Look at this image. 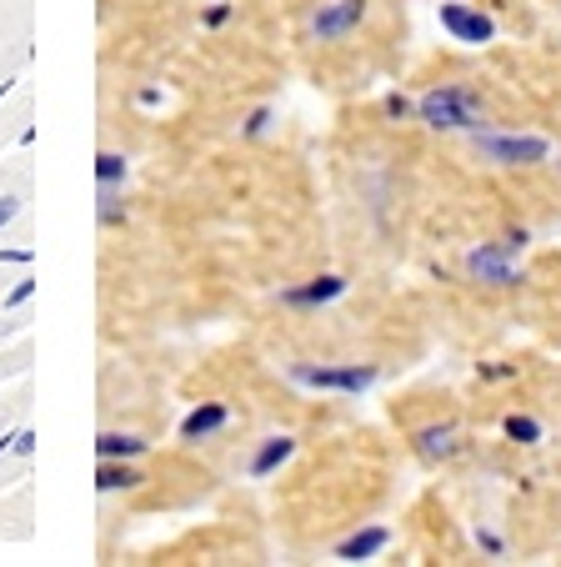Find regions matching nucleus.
<instances>
[{
	"label": "nucleus",
	"instance_id": "nucleus-1",
	"mask_svg": "<svg viewBox=\"0 0 561 567\" xmlns=\"http://www.w3.org/2000/svg\"><path fill=\"white\" fill-rule=\"evenodd\" d=\"M416 116H422L432 131H477L481 101H477V91H466V86H441V91H426V96L416 101Z\"/></svg>",
	"mask_w": 561,
	"mask_h": 567
},
{
	"label": "nucleus",
	"instance_id": "nucleus-2",
	"mask_svg": "<svg viewBox=\"0 0 561 567\" xmlns=\"http://www.w3.org/2000/svg\"><path fill=\"white\" fill-rule=\"evenodd\" d=\"M477 151L497 166H537V161L551 156V146L541 136H491V131H477Z\"/></svg>",
	"mask_w": 561,
	"mask_h": 567
},
{
	"label": "nucleus",
	"instance_id": "nucleus-3",
	"mask_svg": "<svg viewBox=\"0 0 561 567\" xmlns=\"http://www.w3.org/2000/svg\"><path fill=\"white\" fill-rule=\"evenodd\" d=\"M291 377H297L301 386H321V392H366L371 382H376V367H291Z\"/></svg>",
	"mask_w": 561,
	"mask_h": 567
},
{
	"label": "nucleus",
	"instance_id": "nucleus-4",
	"mask_svg": "<svg viewBox=\"0 0 561 567\" xmlns=\"http://www.w3.org/2000/svg\"><path fill=\"white\" fill-rule=\"evenodd\" d=\"M441 31L451 35V41L487 45L491 35H497V25H491V16L471 11V6H461V0H446V6H441Z\"/></svg>",
	"mask_w": 561,
	"mask_h": 567
},
{
	"label": "nucleus",
	"instance_id": "nucleus-5",
	"mask_svg": "<svg viewBox=\"0 0 561 567\" xmlns=\"http://www.w3.org/2000/svg\"><path fill=\"white\" fill-rule=\"evenodd\" d=\"M466 271L477 281H487V287H517L521 281V271H517V261H511V251L501 247H477V251H466Z\"/></svg>",
	"mask_w": 561,
	"mask_h": 567
},
{
	"label": "nucleus",
	"instance_id": "nucleus-6",
	"mask_svg": "<svg viewBox=\"0 0 561 567\" xmlns=\"http://www.w3.org/2000/svg\"><path fill=\"white\" fill-rule=\"evenodd\" d=\"M361 16H366V0H336V6H326V11L316 16V41H341V35H351L361 25Z\"/></svg>",
	"mask_w": 561,
	"mask_h": 567
},
{
	"label": "nucleus",
	"instance_id": "nucleus-7",
	"mask_svg": "<svg viewBox=\"0 0 561 567\" xmlns=\"http://www.w3.org/2000/svg\"><path fill=\"white\" fill-rule=\"evenodd\" d=\"M386 543H392L386 527H366V533H351L346 543H336V557L341 563H366V557H376Z\"/></svg>",
	"mask_w": 561,
	"mask_h": 567
},
{
	"label": "nucleus",
	"instance_id": "nucleus-8",
	"mask_svg": "<svg viewBox=\"0 0 561 567\" xmlns=\"http://www.w3.org/2000/svg\"><path fill=\"white\" fill-rule=\"evenodd\" d=\"M341 291H346V281L341 277H316L311 287L287 291V307H326V301H336Z\"/></svg>",
	"mask_w": 561,
	"mask_h": 567
},
{
	"label": "nucleus",
	"instance_id": "nucleus-9",
	"mask_svg": "<svg viewBox=\"0 0 561 567\" xmlns=\"http://www.w3.org/2000/svg\"><path fill=\"white\" fill-rule=\"evenodd\" d=\"M291 452H297V442H291V437H271V442H266V447H261V452H256L251 472H256V477H271V472H276V467H281V462H287V457H291Z\"/></svg>",
	"mask_w": 561,
	"mask_h": 567
},
{
	"label": "nucleus",
	"instance_id": "nucleus-10",
	"mask_svg": "<svg viewBox=\"0 0 561 567\" xmlns=\"http://www.w3.org/2000/svg\"><path fill=\"white\" fill-rule=\"evenodd\" d=\"M416 452H422V457H451L456 452V427H426L422 437H416Z\"/></svg>",
	"mask_w": 561,
	"mask_h": 567
},
{
	"label": "nucleus",
	"instance_id": "nucleus-11",
	"mask_svg": "<svg viewBox=\"0 0 561 567\" xmlns=\"http://www.w3.org/2000/svg\"><path fill=\"white\" fill-rule=\"evenodd\" d=\"M96 452H101V462H116V457H141V452H146V442L141 437H121V432H106V437L96 442Z\"/></svg>",
	"mask_w": 561,
	"mask_h": 567
},
{
	"label": "nucleus",
	"instance_id": "nucleus-12",
	"mask_svg": "<svg viewBox=\"0 0 561 567\" xmlns=\"http://www.w3.org/2000/svg\"><path fill=\"white\" fill-rule=\"evenodd\" d=\"M221 422H226V408H201L180 422V432H186V437H206V432H216Z\"/></svg>",
	"mask_w": 561,
	"mask_h": 567
},
{
	"label": "nucleus",
	"instance_id": "nucleus-13",
	"mask_svg": "<svg viewBox=\"0 0 561 567\" xmlns=\"http://www.w3.org/2000/svg\"><path fill=\"white\" fill-rule=\"evenodd\" d=\"M501 427H507V437H511V442H521V447H531V442H541V427H537V422H531V417H521V412H517V417H507V422H501Z\"/></svg>",
	"mask_w": 561,
	"mask_h": 567
},
{
	"label": "nucleus",
	"instance_id": "nucleus-14",
	"mask_svg": "<svg viewBox=\"0 0 561 567\" xmlns=\"http://www.w3.org/2000/svg\"><path fill=\"white\" fill-rule=\"evenodd\" d=\"M131 482H136V472L111 467V457H106V467H101V493H116V487H131Z\"/></svg>",
	"mask_w": 561,
	"mask_h": 567
},
{
	"label": "nucleus",
	"instance_id": "nucleus-15",
	"mask_svg": "<svg viewBox=\"0 0 561 567\" xmlns=\"http://www.w3.org/2000/svg\"><path fill=\"white\" fill-rule=\"evenodd\" d=\"M96 176H101V186H116L121 176H126V161L111 156V151H106V156H101V166H96Z\"/></svg>",
	"mask_w": 561,
	"mask_h": 567
},
{
	"label": "nucleus",
	"instance_id": "nucleus-16",
	"mask_svg": "<svg viewBox=\"0 0 561 567\" xmlns=\"http://www.w3.org/2000/svg\"><path fill=\"white\" fill-rule=\"evenodd\" d=\"M412 101H406V96H386V116H412Z\"/></svg>",
	"mask_w": 561,
	"mask_h": 567
},
{
	"label": "nucleus",
	"instance_id": "nucleus-17",
	"mask_svg": "<svg viewBox=\"0 0 561 567\" xmlns=\"http://www.w3.org/2000/svg\"><path fill=\"white\" fill-rule=\"evenodd\" d=\"M527 241H531L527 231H507V241H501V247H507L511 257H517V251H527Z\"/></svg>",
	"mask_w": 561,
	"mask_h": 567
},
{
	"label": "nucleus",
	"instance_id": "nucleus-18",
	"mask_svg": "<svg viewBox=\"0 0 561 567\" xmlns=\"http://www.w3.org/2000/svg\"><path fill=\"white\" fill-rule=\"evenodd\" d=\"M477 543H481V553H491V557L501 553V537L497 533H477Z\"/></svg>",
	"mask_w": 561,
	"mask_h": 567
},
{
	"label": "nucleus",
	"instance_id": "nucleus-19",
	"mask_svg": "<svg viewBox=\"0 0 561 567\" xmlns=\"http://www.w3.org/2000/svg\"><path fill=\"white\" fill-rule=\"evenodd\" d=\"M11 216H15V202H0V226L11 221Z\"/></svg>",
	"mask_w": 561,
	"mask_h": 567
}]
</instances>
